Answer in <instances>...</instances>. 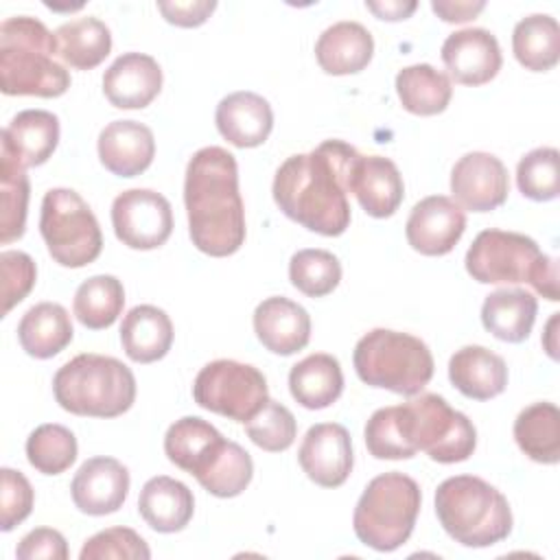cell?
Listing matches in <instances>:
<instances>
[{"label":"cell","mask_w":560,"mask_h":560,"mask_svg":"<svg viewBox=\"0 0 560 560\" xmlns=\"http://www.w3.org/2000/svg\"><path fill=\"white\" fill-rule=\"evenodd\" d=\"M359 151L343 140H326L308 153L287 158L273 177V201L302 228L339 236L350 225V171Z\"/></svg>","instance_id":"cell-1"},{"label":"cell","mask_w":560,"mask_h":560,"mask_svg":"<svg viewBox=\"0 0 560 560\" xmlns=\"http://www.w3.org/2000/svg\"><path fill=\"white\" fill-rule=\"evenodd\" d=\"M184 203L192 245L214 258L232 256L245 243V210L236 158L223 147L192 153L184 177Z\"/></svg>","instance_id":"cell-2"},{"label":"cell","mask_w":560,"mask_h":560,"mask_svg":"<svg viewBox=\"0 0 560 560\" xmlns=\"http://www.w3.org/2000/svg\"><path fill=\"white\" fill-rule=\"evenodd\" d=\"M57 37L31 15L0 24V90L7 96L57 98L70 88V72L57 61Z\"/></svg>","instance_id":"cell-3"},{"label":"cell","mask_w":560,"mask_h":560,"mask_svg":"<svg viewBox=\"0 0 560 560\" xmlns=\"http://www.w3.org/2000/svg\"><path fill=\"white\" fill-rule=\"evenodd\" d=\"M464 265L468 276L481 284L529 282L549 302L560 300L556 260L521 232L497 228L479 232L466 252Z\"/></svg>","instance_id":"cell-4"},{"label":"cell","mask_w":560,"mask_h":560,"mask_svg":"<svg viewBox=\"0 0 560 560\" xmlns=\"http://www.w3.org/2000/svg\"><path fill=\"white\" fill-rule=\"evenodd\" d=\"M435 514L444 532L464 547H490L512 532L508 499L475 475L444 479L435 490Z\"/></svg>","instance_id":"cell-5"},{"label":"cell","mask_w":560,"mask_h":560,"mask_svg":"<svg viewBox=\"0 0 560 560\" xmlns=\"http://www.w3.org/2000/svg\"><path fill=\"white\" fill-rule=\"evenodd\" d=\"M52 394L74 416L116 418L136 400V376L114 357L83 352L55 372Z\"/></svg>","instance_id":"cell-6"},{"label":"cell","mask_w":560,"mask_h":560,"mask_svg":"<svg viewBox=\"0 0 560 560\" xmlns=\"http://www.w3.org/2000/svg\"><path fill=\"white\" fill-rule=\"evenodd\" d=\"M352 363L365 385L409 398L429 385L435 368L433 354L422 339L389 328L365 332L354 346Z\"/></svg>","instance_id":"cell-7"},{"label":"cell","mask_w":560,"mask_h":560,"mask_svg":"<svg viewBox=\"0 0 560 560\" xmlns=\"http://www.w3.org/2000/svg\"><path fill=\"white\" fill-rule=\"evenodd\" d=\"M420 503V486L409 475L392 470L374 477L361 492L352 514L357 538L376 551L402 547L413 532Z\"/></svg>","instance_id":"cell-8"},{"label":"cell","mask_w":560,"mask_h":560,"mask_svg":"<svg viewBox=\"0 0 560 560\" xmlns=\"http://www.w3.org/2000/svg\"><path fill=\"white\" fill-rule=\"evenodd\" d=\"M39 234L50 258L70 269L94 262L103 249L98 221L85 199L72 188H50L44 195Z\"/></svg>","instance_id":"cell-9"},{"label":"cell","mask_w":560,"mask_h":560,"mask_svg":"<svg viewBox=\"0 0 560 560\" xmlns=\"http://www.w3.org/2000/svg\"><path fill=\"white\" fill-rule=\"evenodd\" d=\"M402 424L411 448L438 464L466 462L475 453V424L440 394H416L402 402Z\"/></svg>","instance_id":"cell-10"},{"label":"cell","mask_w":560,"mask_h":560,"mask_svg":"<svg viewBox=\"0 0 560 560\" xmlns=\"http://www.w3.org/2000/svg\"><path fill=\"white\" fill-rule=\"evenodd\" d=\"M192 398L199 407L245 424L269 400V389L258 368L234 359H217L197 372Z\"/></svg>","instance_id":"cell-11"},{"label":"cell","mask_w":560,"mask_h":560,"mask_svg":"<svg viewBox=\"0 0 560 560\" xmlns=\"http://www.w3.org/2000/svg\"><path fill=\"white\" fill-rule=\"evenodd\" d=\"M116 238L131 249H155L173 232V208L164 195L151 188H129L112 203Z\"/></svg>","instance_id":"cell-12"},{"label":"cell","mask_w":560,"mask_h":560,"mask_svg":"<svg viewBox=\"0 0 560 560\" xmlns=\"http://www.w3.org/2000/svg\"><path fill=\"white\" fill-rule=\"evenodd\" d=\"M453 201L472 212H490L505 203L510 179L505 164L486 151L462 155L451 171Z\"/></svg>","instance_id":"cell-13"},{"label":"cell","mask_w":560,"mask_h":560,"mask_svg":"<svg viewBox=\"0 0 560 560\" xmlns=\"http://www.w3.org/2000/svg\"><path fill=\"white\" fill-rule=\"evenodd\" d=\"M298 462L306 477L322 488H339L352 472V440L343 424H313L300 444Z\"/></svg>","instance_id":"cell-14"},{"label":"cell","mask_w":560,"mask_h":560,"mask_svg":"<svg viewBox=\"0 0 560 560\" xmlns=\"http://www.w3.org/2000/svg\"><path fill=\"white\" fill-rule=\"evenodd\" d=\"M466 230V212L459 203L444 195L420 199L405 223L407 243L422 256H444L462 238Z\"/></svg>","instance_id":"cell-15"},{"label":"cell","mask_w":560,"mask_h":560,"mask_svg":"<svg viewBox=\"0 0 560 560\" xmlns=\"http://www.w3.org/2000/svg\"><path fill=\"white\" fill-rule=\"evenodd\" d=\"M70 494L77 510L83 514H114L129 494V470L114 457H90L74 472Z\"/></svg>","instance_id":"cell-16"},{"label":"cell","mask_w":560,"mask_h":560,"mask_svg":"<svg viewBox=\"0 0 560 560\" xmlns=\"http://www.w3.org/2000/svg\"><path fill=\"white\" fill-rule=\"evenodd\" d=\"M442 61L457 83L477 88L499 74L503 57L499 42L490 31L462 28L444 39Z\"/></svg>","instance_id":"cell-17"},{"label":"cell","mask_w":560,"mask_h":560,"mask_svg":"<svg viewBox=\"0 0 560 560\" xmlns=\"http://www.w3.org/2000/svg\"><path fill=\"white\" fill-rule=\"evenodd\" d=\"M162 90V68L144 52H125L103 74V94L118 109H142Z\"/></svg>","instance_id":"cell-18"},{"label":"cell","mask_w":560,"mask_h":560,"mask_svg":"<svg viewBox=\"0 0 560 560\" xmlns=\"http://www.w3.org/2000/svg\"><path fill=\"white\" fill-rule=\"evenodd\" d=\"M350 192L370 217L387 219L402 203L405 184L389 158L359 153L350 171Z\"/></svg>","instance_id":"cell-19"},{"label":"cell","mask_w":560,"mask_h":560,"mask_svg":"<svg viewBox=\"0 0 560 560\" xmlns=\"http://www.w3.org/2000/svg\"><path fill=\"white\" fill-rule=\"evenodd\" d=\"M228 440L203 418L184 416L164 435V453L171 464L201 479L223 453Z\"/></svg>","instance_id":"cell-20"},{"label":"cell","mask_w":560,"mask_h":560,"mask_svg":"<svg viewBox=\"0 0 560 560\" xmlns=\"http://www.w3.org/2000/svg\"><path fill=\"white\" fill-rule=\"evenodd\" d=\"M254 332L269 352L289 357L308 343L311 317L298 302L284 295H271L254 311Z\"/></svg>","instance_id":"cell-21"},{"label":"cell","mask_w":560,"mask_h":560,"mask_svg":"<svg viewBox=\"0 0 560 560\" xmlns=\"http://www.w3.org/2000/svg\"><path fill=\"white\" fill-rule=\"evenodd\" d=\"M98 160L118 177L144 173L155 155L153 131L138 120H114L98 133Z\"/></svg>","instance_id":"cell-22"},{"label":"cell","mask_w":560,"mask_h":560,"mask_svg":"<svg viewBox=\"0 0 560 560\" xmlns=\"http://www.w3.org/2000/svg\"><path fill=\"white\" fill-rule=\"evenodd\" d=\"M214 122L219 133L238 149L260 147L273 129V112L267 98L256 92H232L217 105Z\"/></svg>","instance_id":"cell-23"},{"label":"cell","mask_w":560,"mask_h":560,"mask_svg":"<svg viewBox=\"0 0 560 560\" xmlns=\"http://www.w3.org/2000/svg\"><path fill=\"white\" fill-rule=\"evenodd\" d=\"M374 55L372 33L352 20L328 26L315 42V59L326 74L343 77L361 72Z\"/></svg>","instance_id":"cell-24"},{"label":"cell","mask_w":560,"mask_h":560,"mask_svg":"<svg viewBox=\"0 0 560 560\" xmlns=\"http://www.w3.org/2000/svg\"><path fill=\"white\" fill-rule=\"evenodd\" d=\"M138 512L144 523L160 534L182 532L195 512V497L179 479L158 475L151 477L138 497Z\"/></svg>","instance_id":"cell-25"},{"label":"cell","mask_w":560,"mask_h":560,"mask_svg":"<svg viewBox=\"0 0 560 560\" xmlns=\"http://www.w3.org/2000/svg\"><path fill=\"white\" fill-rule=\"evenodd\" d=\"M448 378L466 398L490 400L508 385L503 357L483 346H464L448 359Z\"/></svg>","instance_id":"cell-26"},{"label":"cell","mask_w":560,"mask_h":560,"mask_svg":"<svg viewBox=\"0 0 560 560\" xmlns=\"http://www.w3.org/2000/svg\"><path fill=\"white\" fill-rule=\"evenodd\" d=\"M120 343L125 354L136 363H153L166 357L173 346L171 317L153 306H133L120 324Z\"/></svg>","instance_id":"cell-27"},{"label":"cell","mask_w":560,"mask_h":560,"mask_svg":"<svg viewBox=\"0 0 560 560\" xmlns=\"http://www.w3.org/2000/svg\"><path fill=\"white\" fill-rule=\"evenodd\" d=\"M538 313L536 298L525 289H497L481 304L483 328L508 343H521L529 337Z\"/></svg>","instance_id":"cell-28"},{"label":"cell","mask_w":560,"mask_h":560,"mask_svg":"<svg viewBox=\"0 0 560 560\" xmlns=\"http://www.w3.org/2000/svg\"><path fill=\"white\" fill-rule=\"evenodd\" d=\"M289 392L304 409H326L343 392V372L337 357L315 352L289 372Z\"/></svg>","instance_id":"cell-29"},{"label":"cell","mask_w":560,"mask_h":560,"mask_svg":"<svg viewBox=\"0 0 560 560\" xmlns=\"http://www.w3.org/2000/svg\"><path fill=\"white\" fill-rule=\"evenodd\" d=\"M74 337L68 311L57 302L31 306L18 324V341L28 357L50 359L59 354Z\"/></svg>","instance_id":"cell-30"},{"label":"cell","mask_w":560,"mask_h":560,"mask_svg":"<svg viewBox=\"0 0 560 560\" xmlns=\"http://www.w3.org/2000/svg\"><path fill=\"white\" fill-rule=\"evenodd\" d=\"M24 166L48 162L59 144V118L46 109L18 112L2 129V140Z\"/></svg>","instance_id":"cell-31"},{"label":"cell","mask_w":560,"mask_h":560,"mask_svg":"<svg viewBox=\"0 0 560 560\" xmlns=\"http://www.w3.org/2000/svg\"><path fill=\"white\" fill-rule=\"evenodd\" d=\"M518 448L538 464L560 462V411L553 402H534L514 420Z\"/></svg>","instance_id":"cell-32"},{"label":"cell","mask_w":560,"mask_h":560,"mask_svg":"<svg viewBox=\"0 0 560 560\" xmlns=\"http://www.w3.org/2000/svg\"><path fill=\"white\" fill-rule=\"evenodd\" d=\"M28 192H31V186L26 177V166L9 149V144L0 142V243L2 245H9L22 238L26 228Z\"/></svg>","instance_id":"cell-33"},{"label":"cell","mask_w":560,"mask_h":560,"mask_svg":"<svg viewBox=\"0 0 560 560\" xmlns=\"http://www.w3.org/2000/svg\"><path fill=\"white\" fill-rule=\"evenodd\" d=\"M396 94L409 114L435 116L451 103L453 85L442 70H435L429 63H413L398 70Z\"/></svg>","instance_id":"cell-34"},{"label":"cell","mask_w":560,"mask_h":560,"mask_svg":"<svg viewBox=\"0 0 560 560\" xmlns=\"http://www.w3.org/2000/svg\"><path fill=\"white\" fill-rule=\"evenodd\" d=\"M57 48L63 63L74 70H92L112 50V33L98 18H77L63 22L57 31Z\"/></svg>","instance_id":"cell-35"},{"label":"cell","mask_w":560,"mask_h":560,"mask_svg":"<svg viewBox=\"0 0 560 560\" xmlns=\"http://www.w3.org/2000/svg\"><path fill=\"white\" fill-rule=\"evenodd\" d=\"M516 61L532 72H547L560 59V26L547 13H532L516 22L512 33Z\"/></svg>","instance_id":"cell-36"},{"label":"cell","mask_w":560,"mask_h":560,"mask_svg":"<svg viewBox=\"0 0 560 560\" xmlns=\"http://www.w3.org/2000/svg\"><path fill=\"white\" fill-rule=\"evenodd\" d=\"M125 306V289L116 276L98 273L83 280L74 293L72 311L79 324L90 330L109 328Z\"/></svg>","instance_id":"cell-37"},{"label":"cell","mask_w":560,"mask_h":560,"mask_svg":"<svg viewBox=\"0 0 560 560\" xmlns=\"http://www.w3.org/2000/svg\"><path fill=\"white\" fill-rule=\"evenodd\" d=\"M26 459L42 475H61L77 459V438L63 424H39L26 438Z\"/></svg>","instance_id":"cell-38"},{"label":"cell","mask_w":560,"mask_h":560,"mask_svg":"<svg viewBox=\"0 0 560 560\" xmlns=\"http://www.w3.org/2000/svg\"><path fill=\"white\" fill-rule=\"evenodd\" d=\"M289 280L300 293L324 298L337 289L341 262L328 249H300L289 260Z\"/></svg>","instance_id":"cell-39"},{"label":"cell","mask_w":560,"mask_h":560,"mask_svg":"<svg viewBox=\"0 0 560 560\" xmlns=\"http://www.w3.org/2000/svg\"><path fill=\"white\" fill-rule=\"evenodd\" d=\"M560 153L553 147H538L525 153L516 166V186L532 201H551L560 192Z\"/></svg>","instance_id":"cell-40"},{"label":"cell","mask_w":560,"mask_h":560,"mask_svg":"<svg viewBox=\"0 0 560 560\" xmlns=\"http://www.w3.org/2000/svg\"><path fill=\"white\" fill-rule=\"evenodd\" d=\"M365 446L376 459H411L416 451L407 442L402 405L376 409L365 424Z\"/></svg>","instance_id":"cell-41"},{"label":"cell","mask_w":560,"mask_h":560,"mask_svg":"<svg viewBox=\"0 0 560 560\" xmlns=\"http://www.w3.org/2000/svg\"><path fill=\"white\" fill-rule=\"evenodd\" d=\"M252 477L254 462L249 453L241 444L230 440L217 464L208 470V475L199 479V486L219 499H232L249 486Z\"/></svg>","instance_id":"cell-42"},{"label":"cell","mask_w":560,"mask_h":560,"mask_svg":"<svg viewBox=\"0 0 560 560\" xmlns=\"http://www.w3.org/2000/svg\"><path fill=\"white\" fill-rule=\"evenodd\" d=\"M245 431L249 440L269 453L287 451L298 435V422L295 416L278 400H267L262 409L245 422Z\"/></svg>","instance_id":"cell-43"},{"label":"cell","mask_w":560,"mask_h":560,"mask_svg":"<svg viewBox=\"0 0 560 560\" xmlns=\"http://www.w3.org/2000/svg\"><path fill=\"white\" fill-rule=\"evenodd\" d=\"M81 560H149L147 540L131 527H109L85 540L79 553Z\"/></svg>","instance_id":"cell-44"},{"label":"cell","mask_w":560,"mask_h":560,"mask_svg":"<svg viewBox=\"0 0 560 560\" xmlns=\"http://www.w3.org/2000/svg\"><path fill=\"white\" fill-rule=\"evenodd\" d=\"M0 271H2V317H4L35 287L37 267L26 252L4 249L0 254Z\"/></svg>","instance_id":"cell-45"},{"label":"cell","mask_w":560,"mask_h":560,"mask_svg":"<svg viewBox=\"0 0 560 560\" xmlns=\"http://www.w3.org/2000/svg\"><path fill=\"white\" fill-rule=\"evenodd\" d=\"M0 529L11 532L31 514L35 494L31 481L20 470L4 466L0 470Z\"/></svg>","instance_id":"cell-46"},{"label":"cell","mask_w":560,"mask_h":560,"mask_svg":"<svg viewBox=\"0 0 560 560\" xmlns=\"http://www.w3.org/2000/svg\"><path fill=\"white\" fill-rule=\"evenodd\" d=\"M18 560H66L68 558V545L61 532L52 527H37L28 532L15 547Z\"/></svg>","instance_id":"cell-47"},{"label":"cell","mask_w":560,"mask_h":560,"mask_svg":"<svg viewBox=\"0 0 560 560\" xmlns=\"http://www.w3.org/2000/svg\"><path fill=\"white\" fill-rule=\"evenodd\" d=\"M160 13L168 24L182 26V28H195L201 26L210 13L217 9L214 0H188V2H158Z\"/></svg>","instance_id":"cell-48"},{"label":"cell","mask_w":560,"mask_h":560,"mask_svg":"<svg viewBox=\"0 0 560 560\" xmlns=\"http://www.w3.org/2000/svg\"><path fill=\"white\" fill-rule=\"evenodd\" d=\"M431 9L438 18H442L444 22H468L475 15H479L486 9V2H451V0H433Z\"/></svg>","instance_id":"cell-49"},{"label":"cell","mask_w":560,"mask_h":560,"mask_svg":"<svg viewBox=\"0 0 560 560\" xmlns=\"http://www.w3.org/2000/svg\"><path fill=\"white\" fill-rule=\"evenodd\" d=\"M365 7H368V11H372L378 20L400 22V20H407V18L418 9V2H413V0H383V2L368 0Z\"/></svg>","instance_id":"cell-50"},{"label":"cell","mask_w":560,"mask_h":560,"mask_svg":"<svg viewBox=\"0 0 560 560\" xmlns=\"http://www.w3.org/2000/svg\"><path fill=\"white\" fill-rule=\"evenodd\" d=\"M556 324H558V313H553L551 315V319L547 322V328H545V339H542V343H545V350H547V354L551 357V359H558V346H556Z\"/></svg>","instance_id":"cell-51"}]
</instances>
